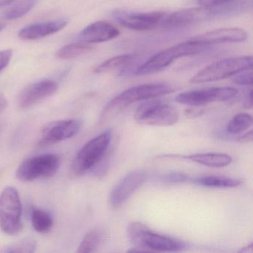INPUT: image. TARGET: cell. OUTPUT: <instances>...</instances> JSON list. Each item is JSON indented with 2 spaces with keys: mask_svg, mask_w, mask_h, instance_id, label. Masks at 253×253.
Returning <instances> with one entry per match:
<instances>
[{
  "mask_svg": "<svg viewBox=\"0 0 253 253\" xmlns=\"http://www.w3.org/2000/svg\"><path fill=\"white\" fill-rule=\"evenodd\" d=\"M232 82L238 85H252L253 84V72L252 69L244 71L234 75Z\"/></svg>",
  "mask_w": 253,
  "mask_h": 253,
  "instance_id": "f1b7e54d",
  "label": "cell"
},
{
  "mask_svg": "<svg viewBox=\"0 0 253 253\" xmlns=\"http://www.w3.org/2000/svg\"><path fill=\"white\" fill-rule=\"evenodd\" d=\"M186 159L206 166L209 167H225L229 166L232 162V158L230 155L224 153H215V152H208V153H197L185 156Z\"/></svg>",
  "mask_w": 253,
  "mask_h": 253,
  "instance_id": "ac0fdd59",
  "label": "cell"
},
{
  "mask_svg": "<svg viewBox=\"0 0 253 253\" xmlns=\"http://www.w3.org/2000/svg\"><path fill=\"white\" fill-rule=\"evenodd\" d=\"M147 173L144 170H134L124 176L112 189L109 202L113 208L125 204L144 184Z\"/></svg>",
  "mask_w": 253,
  "mask_h": 253,
  "instance_id": "30bf717a",
  "label": "cell"
},
{
  "mask_svg": "<svg viewBox=\"0 0 253 253\" xmlns=\"http://www.w3.org/2000/svg\"><path fill=\"white\" fill-rule=\"evenodd\" d=\"M15 0H0V8L12 4Z\"/></svg>",
  "mask_w": 253,
  "mask_h": 253,
  "instance_id": "d590c367",
  "label": "cell"
},
{
  "mask_svg": "<svg viewBox=\"0 0 253 253\" xmlns=\"http://www.w3.org/2000/svg\"><path fill=\"white\" fill-rule=\"evenodd\" d=\"M198 107H194L192 106V109H187L186 111V116L187 118H198L203 115L202 109H198Z\"/></svg>",
  "mask_w": 253,
  "mask_h": 253,
  "instance_id": "4dcf8cb0",
  "label": "cell"
},
{
  "mask_svg": "<svg viewBox=\"0 0 253 253\" xmlns=\"http://www.w3.org/2000/svg\"><path fill=\"white\" fill-rule=\"evenodd\" d=\"M211 46L189 41L160 51L139 66L134 74L137 76L152 75L162 71L173 62L181 57L197 55L210 49Z\"/></svg>",
  "mask_w": 253,
  "mask_h": 253,
  "instance_id": "3957f363",
  "label": "cell"
},
{
  "mask_svg": "<svg viewBox=\"0 0 253 253\" xmlns=\"http://www.w3.org/2000/svg\"><path fill=\"white\" fill-rule=\"evenodd\" d=\"M253 131H250L246 134H242L239 136L237 138V141L241 143H248L253 142Z\"/></svg>",
  "mask_w": 253,
  "mask_h": 253,
  "instance_id": "1f68e13d",
  "label": "cell"
},
{
  "mask_svg": "<svg viewBox=\"0 0 253 253\" xmlns=\"http://www.w3.org/2000/svg\"><path fill=\"white\" fill-rule=\"evenodd\" d=\"M253 244L251 243V244H249L247 247H243L242 249L238 251V253H253Z\"/></svg>",
  "mask_w": 253,
  "mask_h": 253,
  "instance_id": "e575fe53",
  "label": "cell"
},
{
  "mask_svg": "<svg viewBox=\"0 0 253 253\" xmlns=\"http://www.w3.org/2000/svg\"><path fill=\"white\" fill-rule=\"evenodd\" d=\"M5 28V24L4 23H0V32H2Z\"/></svg>",
  "mask_w": 253,
  "mask_h": 253,
  "instance_id": "8d00e7d4",
  "label": "cell"
},
{
  "mask_svg": "<svg viewBox=\"0 0 253 253\" xmlns=\"http://www.w3.org/2000/svg\"><path fill=\"white\" fill-rule=\"evenodd\" d=\"M192 181L198 186L210 188H235L242 183L239 179L215 175L195 177Z\"/></svg>",
  "mask_w": 253,
  "mask_h": 253,
  "instance_id": "d6986e66",
  "label": "cell"
},
{
  "mask_svg": "<svg viewBox=\"0 0 253 253\" xmlns=\"http://www.w3.org/2000/svg\"><path fill=\"white\" fill-rule=\"evenodd\" d=\"M32 223L35 231L41 234L49 232L54 224L51 216L41 209H35L32 211Z\"/></svg>",
  "mask_w": 253,
  "mask_h": 253,
  "instance_id": "7402d4cb",
  "label": "cell"
},
{
  "mask_svg": "<svg viewBox=\"0 0 253 253\" xmlns=\"http://www.w3.org/2000/svg\"><path fill=\"white\" fill-rule=\"evenodd\" d=\"M218 14L216 9L201 6L180 10L170 14H166L161 23V28L177 29L186 27L212 18Z\"/></svg>",
  "mask_w": 253,
  "mask_h": 253,
  "instance_id": "8fae6325",
  "label": "cell"
},
{
  "mask_svg": "<svg viewBox=\"0 0 253 253\" xmlns=\"http://www.w3.org/2000/svg\"><path fill=\"white\" fill-rule=\"evenodd\" d=\"M165 12L128 13L116 11L114 17L119 24L126 29L136 31H149L161 28Z\"/></svg>",
  "mask_w": 253,
  "mask_h": 253,
  "instance_id": "7c38bea8",
  "label": "cell"
},
{
  "mask_svg": "<svg viewBox=\"0 0 253 253\" xmlns=\"http://www.w3.org/2000/svg\"><path fill=\"white\" fill-rule=\"evenodd\" d=\"M119 35V30L110 23L97 21L81 31L78 38L80 42L89 45L111 41L118 38Z\"/></svg>",
  "mask_w": 253,
  "mask_h": 253,
  "instance_id": "2e32d148",
  "label": "cell"
},
{
  "mask_svg": "<svg viewBox=\"0 0 253 253\" xmlns=\"http://www.w3.org/2000/svg\"><path fill=\"white\" fill-rule=\"evenodd\" d=\"M58 87V84L52 80H44L32 84L20 93L18 106L20 109H29L55 94Z\"/></svg>",
  "mask_w": 253,
  "mask_h": 253,
  "instance_id": "5bb4252c",
  "label": "cell"
},
{
  "mask_svg": "<svg viewBox=\"0 0 253 253\" xmlns=\"http://www.w3.org/2000/svg\"><path fill=\"white\" fill-rule=\"evenodd\" d=\"M12 55L11 50L0 51V72L3 71L8 66L11 58H12Z\"/></svg>",
  "mask_w": 253,
  "mask_h": 253,
  "instance_id": "f546056e",
  "label": "cell"
},
{
  "mask_svg": "<svg viewBox=\"0 0 253 253\" xmlns=\"http://www.w3.org/2000/svg\"><path fill=\"white\" fill-rule=\"evenodd\" d=\"M253 125V117L248 113H240L235 115L228 123L226 132L230 134H240L247 131Z\"/></svg>",
  "mask_w": 253,
  "mask_h": 253,
  "instance_id": "cb8c5ba5",
  "label": "cell"
},
{
  "mask_svg": "<svg viewBox=\"0 0 253 253\" xmlns=\"http://www.w3.org/2000/svg\"><path fill=\"white\" fill-rule=\"evenodd\" d=\"M127 233L136 247L147 252H177L187 247L184 241L157 233L140 222L131 223L128 226Z\"/></svg>",
  "mask_w": 253,
  "mask_h": 253,
  "instance_id": "7a4b0ae2",
  "label": "cell"
},
{
  "mask_svg": "<svg viewBox=\"0 0 253 253\" xmlns=\"http://www.w3.org/2000/svg\"><path fill=\"white\" fill-rule=\"evenodd\" d=\"M82 122L79 120L69 119L55 121L48 124L42 130L38 144H54L72 138L81 131Z\"/></svg>",
  "mask_w": 253,
  "mask_h": 253,
  "instance_id": "4fadbf2b",
  "label": "cell"
},
{
  "mask_svg": "<svg viewBox=\"0 0 253 253\" xmlns=\"http://www.w3.org/2000/svg\"><path fill=\"white\" fill-rule=\"evenodd\" d=\"M134 119L144 125L169 126L177 124L179 113L174 106L154 98L145 100L138 106Z\"/></svg>",
  "mask_w": 253,
  "mask_h": 253,
  "instance_id": "8992f818",
  "label": "cell"
},
{
  "mask_svg": "<svg viewBox=\"0 0 253 253\" xmlns=\"http://www.w3.org/2000/svg\"><path fill=\"white\" fill-rule=\"evenodd\" d=\"M247 0H198L199 6L218 10L220 14L241 8Z\"/></svg>",
  "mask_w": 253,
  "mask_h": 253,
  "instance_id": "ffe728a7",
  "label": "cell"
},
{
  "mask_svg": "<svg viewBox=\"0 0 253 253\" xmlns=\"http://www.w3.org/2000/svg\"><path fill=\"white\" fill-rule=\"evenodd\" d=\"M67 24L66 20H57L29 25L20 31L18 37L23 41L41 39L63 30Z\"/></svg>",
  "mask_w": 253,
  "mask_h": 253,
  "instance_id": "e0dca14e",
  "label": "cell"
},
{
  "mask_svg": "<svg viewBox=\"0 0 253 253\" xmlns=\"http://www.w3.org/2000/svg\"><path fill=\"white\" fill-rule=\"evenodd\" d=\"M159 180L164 183H185L189 180V176L181 172H169L161 175Z\"/></svg>",
  "mask_w": 253,
  "mask_h": 253,
  "instance_id": "83f0119b",
  "label": "cell"
},
{
  "mask_svg": "<svg viewBox=\"0 0 253 253\" xmlns=\"http://www.w3.org/2000/svg\"><path fill=\"white\" fill-rule=\"evenodd\" d=\"M37 1L38 0H19L4 11L2 18L7 20L21 18L34 8Z\"/></svg>",
  "mask_w": 253,
  "mask_h": 253,
  "instance_id": "44dd1931",
  "label": "cell"
},
{
  "mask_svg": "<svg viewBox=\"0 0 253 253\" xmlns=\"http://www.w3.org/2000/svg\"><path fill=\"white\" fill-rule=\"evenodd\" d=\"M176 91L175 86L166 83L143 84L128 88L112 98L105 106L100 115V121H105L116 116L133 103L158 98Z\"/></svg>",
  "mask_w": 253,
  "mask_h": 253,
  "instance_id": "6da1fadb",
  "label": "cell"
},
{
  "mask_svg": "<svg viewBox=\"0 0 253 253\" xmlns=\"http://www.w3.org/2000/svg\"><path fill=\"white\" fill-rule=\"evenodd\" d=\"M244 107L247 109H250L253 107V90L252 88H250V91L244 100Z\"/></svg>",
  "mask_w": 253,
  "mask_h": 253,
  "instance_id": "d6a6232c",
  "label": "cell"
},
{
  "mask_svg": "<svg viewBox=\"0 0 253 253\" xmlns=\"http://www.w3.org/2000/svg\"><path fill=\"white\" fill-rule=\"evenodd\" d=\"M111 139L112 131L106 130L84 145L72 162V173L75 175L81 176L94 168L106 155Z\"/></svg>",
  "mask_w": 253,
  "mask_h": 253,
  "instance_id": "5b68a950",
  "label": "cell"
},
{
  "mask_svg": "<svg viewBox=\"0 0 253 253\" xmlns=\"http://www.w3.org/2000/svg\"><path fill=\"white\" fill-rule=\"evenodd\" d=\"M60 167V158L54 154L38 155L25 160L17 169V179L23 182L55 175Z\"/></svg>",
  "mask_w": 253,
  "mask_h": 253,
  "instance_id": "ba28073f",
  "label": "cell"
},
{
  "mask_svg": "<svg viewBox=\"0 0 253 253\" xmlns=\"http://www.w3.org/2000/svg\"><path fill=\"white\" fill-rule=\"evenodd\" d=\"M134 59H135V55L134 54H124V55L117 56V57H112V58L103 62L101 64L97 66L94 71L96 73H105V72H110V71L115 70L118 68L127 66L131 63Z\"/></svg>",
  "mask_w": 253,
  "mask_h": 253,
  "instance_id": "d4e9b609",
  "label": "cell"
},
{
  "mask_svg": "<svg viewBox=\"0 0 253 253\" xmlns=\"http://www.w3.org/2000/svg\"><path fill=\"white\" fill-rule=\"evenodd\" d=\"M94 47L88 44L75 43L66 45L57 51L56 57L60 60H70L83 54H88L94 50Z\"/></svg>",
  "mask_w": 253,
  "mask_h": 253,
  "instance_id": "603a6c76",
  "label": "cell"
},
{
  "mask_svg": "<svg viewBox=\"0 0 253 253\" xmlns=\"http://www.w3.org/2000/svg\"><path fill=\"white\" fill-rule=\"evenodd\" d=\"M251 56L224 59L206 66L191 78V84H203L221 81L253 68Z\"/></svg>",
  "mask_w": 253,
  "mask_h": 253,
  "instance_id": "277c9868",
  "label": "cell"
},
{
  "mask_svg": "<svg viewBox=\"0 0 253 253\" xmlns=\"http://www.w3.org/2000/svg\"><path fill=\"white\" fill-rule=\"evenodd\" d=\"M238 93V89L232 87H214L180 93L176 96L175 100L180 104L191 107H201L210 103L227 101L235 97Z\"/></svg>",
  "mask_w": 253,
  "mask_h": 253,
  "instance_id": "9c48e42d",
  "label": "cell"
},
{
  "mask_svg": "<svg viewBox=\"0 0 253 253\" xmlns=\"http://www.w3.org/2000/svg\"><path fill=\"white\" fill-rule=\"evenodd\" d=\"M36 248V242L32 238L23 240L5 250L7 253H33Z\"/></svg>",
  "mask_w": 253,
  "mask_h": 253,
  "instance_id": "4316f807",
  "label": "cell"
},
{
  "mask_svg": "<svg viewBox=\"0 0 253 253\" xmlns=\"http://www.w3.org/2000/svg\"><path fill=\"white\" fill-rule=\"evenodd\" d=\"M247 38V33L244 29L240 28H223L192 37L189 40L211 46L216 44L241 42L246 41Z\"/></svg>",
  "mask_w": 253,
  "mask_h": 253,
  "instance_id": "9a60e30c",
  "label": "cell"
},
{
  "mask_svg": "<svg viewBox=\"0 0 253 253\" xmlns=\"http://www.w3.org/2000/svg\"><path fill=\"white\" fill-rule=\"evenodd\" d=\"M8 106V101L3 94H0V113L3 112Z\"/></svg>",
  "mask_w": 253,
  "mask_h": 253,
  "instance_id": "836d02e7",
  "label": "cell"
},
{
  "mask_svg": "<svg viewBox=\"0 0 253 253\" xmlns=\"http://www.w3.org/2000/svg\"><path fill=\"white\" fill-rule=\"evenodd\" d=\"M0 227L11 235H17L23 229L21 201L12 186L5 187L0 195Z\"/></svg>",
  "mask_w": 253,
  "mask_h": 253,
  "instance_id": "52a82bcc",
  "label": "cell"
},
{
  "mask_svg": "<svg viewBox=\"0 0 253 253\" xmlns=\"http://www.w3.org/2000/svg\"><path fill=\"white\" fill-rule=\"evenodd\" d=\"M103 239L101 231L94 229L88 232L78 246V253H94L98 248Z\"/></svg>",
  "mask_w": 253,
  "mask_h": 253,
  "instance_id": "484cf974",
  "label": "cell"
}]
</instances>
